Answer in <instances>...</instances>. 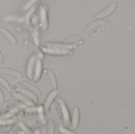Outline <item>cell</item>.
Segmentation results:
<instances>
[{"mask_svg":"<svg viewBox=\"0 0 135 134\" xmlns=\"http://www.w3.org/2000/svg\"><path fill=\"white\" fill-rule=\"evenodd\" d=\"M32 26L30 27V32L33 38V41L36 43V45H40V30H39V24H38V18L36 16H34L31 21Z\"/></svg>","mask_w":135,"mask_h":134,"instance_id":"cell-1","label":"cell"},{"mask_svg":"<svg viewBox=\"0 0 135 134\" xmlns=\"http://www.w3.org/2000/svg\"><path fill=\"white\" fill-rule=\"evenodd\" d=\"M58 103H59V107H60V110L62 112V118H63L65 126H70V114H69L67 106L65 103V102L62 101V100H59Z\"/></svg>","mask_w":135,"mask_h":134,"instance_id":"cell-2","label":"cell"},{"mask_svg":"<svg viewBox=\"0 0 135 134\" xmlns=\"http://www.w3.org/2000/svg\"><path fill=\"white\" fill-rule=\"evenodd\" d=\"M18 85H19L20 86L23 87L24 88L28 90V92L33 93L35 96H39V97H40V96H42V92H41V91H40L38 88H36V86L31 85L30 83H28V82H27V81H20V82L18 83Z\"/></svg>","mask_w":135,"mask_h":134,"instance_id":"cell-3","label":"cell"},{"mask_svg":"<svg viewBox=\"0 0 135 134\" xmlns=\"http://www.w3.org/2000/svg\"><path fill=\"white\" fill-rule=\"evenodd\" d=\"M43 73V64L40 58H36V65H35V70H34V75H33V81L38 82L42 76Z\"/></svg>","mask_w":135,"mask_h":134,"instance_id":"cell-4","label":"cell"},{"mask_svg":"<svg viewBox=\"0 0 135 134\" xmlns=\"http://www.w3.org/2000/svg\"><path fill=\"white\" fill-rule=\"evenodd\" d=\"M47 46L49 48H52V49H59V50H62V51H70V50L74 49L75 47L74 45L72 44H67V43H47Z\"/></svg>","mask_w":135,"mask_h":134,"instance_id":"cell-5","label":"cell"},{"mask_svg":"<svg viewBox=\"0 0 135 134\" xmlns=\"http://www.w3.org/2000/svg\"><path fill=\"white\" fill-rule=\"evenodd\" d=\"M59 92V90H58V89L53 90V91L49 94V96H47V100H46V101H45V103H44V111H45L46 113H47L48 111L50 110L51 106V104H52L54 100L55 99V97L58 96Z\"/></svg>","mask_w":135,"mask_h":134,"instance_id":"cell-6","label":"cell"},{"mask_svg":"<svg viewBox=\"0 0 135 134\" xmlns=\"http://www.w3.org/2000/svg\"><path fill=\"white\" fill-rule=\"evenodd\" d=\"M36 61V55H32L28 60V66H27V76L29 79L33 78Z\"/></svg>","mask_w":135,"mask_h":134,"instance_id":"cell-7","label":"cell"},{"mask_svg":"<svg viewBox=\"0 0 135 134\" xmlns=\"http://www.w3.org/2000/svg\"><path fill=\"white\" fill-rule=\"evenodd\" d=\"M40 22L42 24V27L44 30H47L48 28V17H47V12L46 9L44 6L40 7Z\"/></svg>","mask_w":135,"mask_h":134,"instance_id":"cell-8","label":"cell"},{"mask_svg":"<svg viewBox=\"0 0 135 134\" xmlns=\"http://www.w3.org/2000/svg\"><path fill=\"white\" fill-rule=\"evenodd\" d=\"M40 2H36L34 4L32 5V6L28 9V12H27V14L25 16V21L27 23V24H29L32 17H34V13L36 12V10L37 9L38 6H40Z\"/></svg>","mask_w":135,"mask_h":134,"instance_id":"cell-9","label":"cell"},{"mask_svg":"<svg viewBox=\"0 0 135 134\" xmlns=\"http://www.w3.org/2000/svg\"><path fill=\"white\" fill-rule=\"evenodd\" d=\"M43 51L50 55H57V56H63V55H66V54L70 53V51H62V50H59V49H52V48H49V47H44Z\"/></svg>","mask_w":135,"mask_h":134,"instance_id":"cell-10","label":"cell"},{"mask_svg":"<svg viewBox=\"0 0 135 134\" xmlns=\"http://www.w3.org/2000/svg\"><path fill=\"white\" fill-rule=\"evenodd\" d=\"M0 73L2 74L7 75V76L14 77L16 79H21L22 78V75H21V73H19V72H17L16 70H11V69H6V68L2 69V70H0Z\"/></svg>","mask_w":135,"mask_h":134,"instance_id":"cell-11","label":"cell"},{"mask_svg":"<svg viewBox=\"0 0 135 134\" xmlns=\"http://www.w3.org/2000/svg\"><path fill=\"white\" fill-rule=\"evenodd\" d=\"M0 33L13 45H17V39L16 38L13 36V35L12 33H10L8 30H6L4 28H1L0 27Z\"/></svg>","mask_w":135,"mask_h":134,"instance_id":"cell-12","label":"cell"},{"mask_svg":"<svg viewBox=\"0 0 135 134\" xmlns=\"http://www.w3.org/2000/svg\"><path fill=\"white\" fill-rule=\"evenodd\" d=\"M26 44H27L28 47L30 49V51H32L34 53V54H35L36 56H37V57L40 58H42L44 57L43 52L39 49V47H38L35 43H33L31 42V41L27 40V41H26Z\"/></svg>","mask_w":135,"mask_h":134,"instance_id":"cell-13","label":"cell"},{"mask_svg":"<svg viewBox=\"0 0 135 134\" xmlns=\"http://www.w3.org/2000/svg\"><path fill=\"white\" fill-rule=\"evenodd\" d=\"M116 7V3H113L112 6H108L107 9H105L104 10H103L102 12H100L98 14L94 15V18H101V17H105L107 16H108L109 14H111L112 12H114L115 9Z\"/></svg>","mask_w":135,"mask_h":134,"instance_id":"cell-14","label":"cell"},{"mask_svg":"<svg viewBox=\"0 0 135 134\" xmlns=\"http://www.w3.org/2000/svg\"><path fill=\"white\" fill-rule=\"evenodd\" d=\"M13 96L19 101H21V103L27 105V106H29V107H32V106H34V103L30 100H28L27 97H25V96H23L22 94L19 93V92H14L13 93Z\"/></svg>","mask_w":135,"mask_h":134,"instance_id":"cell-15","label":"cell"},{"mask_svg":"<svg viewBox=\"0 0 135 134\" xmlns=\"http://www.w3.org/2000/svg\"><path fill=\"white\" fill-rule=\"evenodd\" d=\"M79 122V109L78 107H75L73 111V115H72V128L74 130H76L78 128Z\"/></svg>","mask_w":135,"mask_h":134,"instance_id":"cell-16","label":"cell"},{"mask_svg":"<svg viewBox=\"0 0 135 134\" xmlns=\"http://www.w3.org/2000/svg\"><path fill=\"white\" fill-rule=\"evenodd\" d=\"M47 73L48 79H49V81L51 83V86L52 90H56L57 89V81H56V78H55L54 73L50 69L47 70Z\"/></svg>","mask_w":135,"mask_h":134,"instance_id":"cell-17","label":"cell"},{"mask_svg":"<svg viewBox=\"0 0 135 134\" xmlns=\"http://www.w3.org/2000/svg\"><path fill=\"white\" fill-rule=\"evenodd\" d=\"M20 93L21 94H22L23 96H25V97H27L28 100H30L33 103H36L37 102H38V99H37V97L33 94V93H32V92H28V91H26V90H25V89H21L20 90Z\"/></svg>","mask_w":135,"mask_h":134,"instance_id":"cell-18","label":"cell"},{"mask_svg":"<svg viewBox=\"0 0 135 134\" xmlns=\"http://www.w3.org/2000/svg\"><path fill=\"white\" fill-rule=\"evenodd\" d=\"M51 115H52V117L54 118L55 121L56 123L58 124L59 127L63 126L62 119L60 118V117H59V113H58V111H57L55 107H51Z\"/></svg>","mask_w":135,"mask_h":134,"instance_id":"cell-19","label":"cell"},{"mask_svg":"<svg viewBox=\"0 0 135 134\" xmlns=\"http://www.w3.org/2000/svg\"><path fill=\"white\" fill-rule=\"evenodd\" d=\"M20 113V110L19 109H13V110H10L9 111H8L7 113L4 114L1 119H3V120H6V119H10L11 118L14 117L15 115H17V114Z\"/></svg>","mask_w":135,"mask_h":134,"instance_id":"cell-20","label":"cell"},{"mask_svg":"<svg viewBox=\"0 0 135 134\" xmlns=\"http://www.w3.org/2000/svg\"><path fill=\"white\" fill-rule=\"evenodd\" d=\"M20 119H21V121L24 124H25V125H26L27 126H28V127H32V128H37V127H39V124H37V123H36V122H32V120H30V119H28V118L24 117V116H21V117H20Z\"/></svg>","mask_w":135,"mask_h":134,"instance_id":"cell-21","label":"cell"},{"mask_svg":"<svg viewBox=\"0 0 135 134\" xmlns=\"http://www.w3.org/2000/svg\"><path fill=\"white\" fill-rule=\"evenodd\" d=\"M81 40H83L82 37L79 36H72V37H70V38H67L64 40V43H67V44H70V43H75V42H79Z\"/></svg>","mask_w":135,"mask_h":134,"instance_id":"cell-22","label":"cell"},{"mask_svg":"<svg viewBox=\"0 0 135 134\" xmlns=\"http://www.w3.org/2000/svg\"><path fill=\"white\" fill-rule=\"evenodd\" d=\"M37 111V114H38V116H39V118L40 120L45 123V117H44V106H39L36 109Z\"/></svg>","mask_w":135,"mask_h":134,"instance_id":"cell-23","label":"cell"},{"mask_svg":"<svg viewBox=\"0 0 135 134\" xmlns=\"http://www.w3.org/2000/svg\"><path fill=\"white\" fill-rule=\"evenodd\" d=\"M6 103H9V105H13V106L17 107L24 108V109L27 108V107H26V105H25V104H24V103H22L19 102L18 100H8Z\"/></svg>","mask_w":135,"mask_h":134,"instance_id":"cell-24","label":"cell"},{"mask_svg":"<svg viewBox=\"0 0 135 134\" xmlns=\"http://www.w3.org/2000/svg\"><path fill=\"white\" fill-rule=\"evenodd\" d=\"M18 126L21 129L22 132H24L25 134H32V130L28 128V126H27L25 124H24L22 122H18Z\"/></svg>","mask_w":135,"mask_h":134,"instance_id":"cell-25","label":"cell"},{"mask_svg":"<svg viewBox=\"0 0 135 134\" xmlns=\"http://www.w3.org/2000/svg\"><path fill=\"white\" fill-rule=\"evenodd\" d=\"M104 24V21H97V22H93V23H92V24H90L88 27H87V29H86V32H89V31H90V30H92V29H93L94 28H96V27H97V26H100V25H101V24Z\"/></svg>","mask_w":135,"mask_h":134,"instance_id":"cell-26","label":"cell"},{"mask_svg":"<svg viewBox=\"0 0 135 134\" xmlns=\"http://www.w3.org/2000/svg\"><path fill=\"white\" fill-rule=\"evenodd\" d=\"M55 133V126L52 121H48V127H47V134H54Z\"/></svg>","mask_w":135,"mask_h":134,"instance_id":"cell-27","label":"cell"},{"mask_svg":"<svg viewBox=\"0 0 135 134\" xmlns=\"http://www.w3.org/2000/svg\"><path fill=\"white\" fill-rule=\"evenodd\" d=\"M0 85H2V86H3L7 91H10V86H9V83L5 80V79H3L2 77H0Z\"/></svg>","mask_w":135,"mask_h":134,"instance_id":"cell-28","label":"cell"},{"mask_svg":"<svg viewBox=\"0 0 135 134\" xmlns=\"http://www.w3.org/2000/svg\"><path fill=\"white\" fill-rule=\"evenodd\" d=\"M59 132L62 134H78L77 133H75V132H73V131H70V130H67L64 126L59 127Z\"/></svg>","mask_w":135,"mask_h":134,"instance_id":"cell-29","label":"cell"},{"mask_svg":"<svg viewBox=\"0 0 135 134\" xmlns=\"http://www.w3.org/2000/svg\"><path fill=\"white\" fill-rule=\"evenodd\" d=\"M9 130H11V126H0V132H1V133L9 131Z\"/></svg>","mask_w":135,"mask_h":134,"instance_id":"cell-30","label":"cell"},{"mask_svg":"<svg viewBox=\"0 0 135 134\" xmlns=\"http://www.w3.org/2000/svg\"><path fill=\"white\" fill-rule=\"evenodd\" d=\"M5 103V98H4V95L2 92L1 89H0V105H3V103Z\"/></svg>","mask_w":135,"mask_h":134,"instance_id":"cell-31","label":"cell"},{"mask_svg":"<svg viewBox=\"0 0 135 134\" xmlns=\"http://www.w3.org/2000/svg\"><path fill=\"white\" fill-rule=\"evenodd\" d=\"M3 63H4V58H3L2 53L0 52V65H2Z\"/></svg>","mask_w":135,"mask_h":134,"instance_id":"cell-32","label":"cell"},{"mask_svg":"<svg viewBox=\"0 0 135 134\" xmlns=\"http://www.w3.org/2000/svg\"><path fill=\"white\" fill-rule=\"evenodd\" d=\"M17 134H25L24 132H22V131H18L17 132Z\"/></svg>","mask_w":135,"mask_h":134,"instance_id":"cell-33","label":"cell"},{"mask_svg":"<svg viewBox=\"0 0 135 134\" xmlns=\"http://www.w3.org/2000/svg\"><path fill=\"white\" fill-rule=\"evenodd\" d=\"M35 134H40V132H39V131H37V132H36V133Z\"/></svg>","mask_w":135,"mask_h":134,"instance_id":"cell-34","label":"cell"},{"mask_svg":"<svg viewBox=\"0 0 135 134\" xmlns=\"http://www.w3.org/2000/svg\"><path fill=\"white\" fill-rule=\"evenodd\" d=\"M11 134H13V133H11Z\"/></svg>","mask_w":135,"mask_h":134,"instance_id":"cell-35","label":"cell"}]
</instances>
